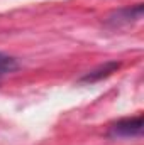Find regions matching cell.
Here are the masks:
<instances>
[{"instance_id": "2", "label": "cell", "mask_w": 144, "mask_h": 145, "mask_svg": "<svg viewBox=\"0 0 144 145\" xmlns=\"http://www.w3.org/2000/svg\"><path fill=\"white\" fill-rule=\"evenodd\" d=\"M141 19H143V3H136L134 7H127V8L112 12L107 17V24L112 27H120V25L137 22Z\"/></svg>"}, {"instance_id": "1", "label": "cell", "mask_w": 144, "mask_h": 145, "mask_svg": "<svg viewBox=\"0 0 144 145\" xmlns=\"http://www.w3.org/2000/svg\"><path fill=\"white\" fill-rule=\"evenodd\" d=\"M143 115H137L134 118H126L112 125L110 135L114 137H122V138H131V137H141L143 135Z\"/></svg>"}, {"instance_id": "3", "label": "cell", "mask_w": 144, "mask_h": 145, "mask_svg": "<svg viewBox=\"0 0 144 145\" xmlns=\"http://www.w3.org/2000/svg\"><path fill=\"white\" fill-rule=\"evenodd\" d=\"M119 68H120V63H117V61L104 63V64H100L98 68L88 71L83 78H80V83H97V81H100V79H104V78H108L112 72H115Z\"/></svg>"}, {"instance_id": "4", "label": "cell", "mask_w": 144, "mask_h": 145, "mask_svg": "<svg viewBox=\"0 0 144 145\" xmlns=\"http://www.w3.org/2000/svg\"><path fill=\"white\" fill-rule=\"evenodd\" d=\"M17 68H19V63H17L15 57L0 52V76L2 74H9V72H14Z\"/></svg>"}]
</instances>
